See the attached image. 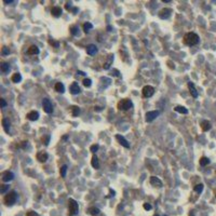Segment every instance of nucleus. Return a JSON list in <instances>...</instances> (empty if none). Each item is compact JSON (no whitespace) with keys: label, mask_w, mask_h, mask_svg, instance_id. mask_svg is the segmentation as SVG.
I'll use <instances>...</instances> for the list:
<instances>
[{"label":"nucleus","mask_w":216,"mask_h":216,"mask_svg":"<svg viewBox=\"0 0 216 216\" xmlns=\"http://www.w3.org/2000/svg\"><path fill=\"white\" fill-rule=\"evenodd\" d=\"M184 43L188 47H193L199 43V36L195 32H187L184 36Z\"/></svg>","instance_id":"f257e3e1"},{"label":"nucleus","mask_w":216,"mask_h":216,"mask_svg":"<svg viewBox=\"0 0 216 216\" xmlns=\"http://www.w3.org/2000/svg\"><path fill=\"white\" fill-rule=\"evenodd\" d=\"M79 211V205H78L77 201L74 199L68 200V215L69 216H75L78 214Z\"/></svg>","instance_id":"f03ea898"},{"label":"nucleus","mask_w":216,"mask_h":216,"mask_svg":"<svg viewBox=\"0 0 216 216\" xmlns=\"http://www.w3.org/2000/svg\"><path fill=\"white\" fill-rule=\"evenodd\" d=\"M16 200H17V192L14 191V190L9 192L8 195H6V197H4V203H6V205H8V206L13 205L14 203L16 202Z\"/></svg>","instance_id":"7ed1b4c3"},{"label":"nucleus","mask_w":216,"mask_h":216,"mask_svg":"<svg viewBox=\"0 0 216 216\" xmlns=\"http://www.w3.org/2000/svg\"><path fill=\"white\" fill-rule=\"evenodd\" d=\"M133 107V103L130 99L124 98L121 99L119 103H118V109L122 110V111H127V110H130Z\"/></svg>","instance_id":"20e7f679"},{"label":"nucleus","mask_w":216,"mask_h":216,"mask_svg":"<svg viewBox=\"0 0 216 216\" xmlns=\"http://www.w3.org/2000/svg\"><path fill=\"white\" fill-rule=\"evenodd\" d=\"M42 108H43L44 112H47V114H52L53 112V106H52V103L50 102L49 98L42 99Z\"/></svg>","instance_id":"39448f33"},{"label":"nucleus","mask_w":216,"mask_h":216,"mask_svg":"<svg viewBox=\"0 0 216 216\" xmlns=\"http://www.w3.org/2000/svg\"><path fill=\"white\" fill-rule=\"evenodd\" d=\"M143 96L146 97V98H148V97H151L152 95H154L155 93V88L151 87V85H145L144 88H143Z\"/></svg>","instance_id":"423d86ee"},{"label":"nucleus","mask_w":216,"mask_h":216,"mask_svg":"<svg viewBox=\"0 0 216 216\" xmlns=\"http://www.w3.org/2000/svg\"><path fill=\"white\" fill-rule=\"evenodd\" d=\"M160 115L159 110H154V111H148L146 112V116H145V119H146L147 122H152L154 120Z\"/></svg>","instance_id":"0eeeda50"},{"label":"nucleus","mask_w":216,"mask_h":216,"mask_svg":"<svg viewBox=\"0 0 216 216\" xmlns=\"http://www.w3.org/2000/svg\"><path fill=\"white\" fill-rule=\"evenodd\" d=\"M171 13H172V9H169V8H164L162 9L161 11L159 12V17L162 20H167L169 19L171 16Z\"/></svg>","instance_id":"6e6552de"},{"label":"nucleus","mask_w":216,"mask_h":216,"mask_svg":"<svg viewBox=\"0 0 216 216\" xmlns=\"http://www.w3.org/2000/svg\"><path fill=\"white\" fill-rule=\"evenodd\" d=\"M13 178H14V174L12 172H10V171H6V172L2 174V180H3L4 183L11 182Z\"/></svg>","instance_id":"1a4fd4ad"},{"label":"nucleus","mask_w":216,"mask_h":216,"mask_svg":"<svg viewBox=\"0 0 216 216\" xmlns=\"http://www.w3.org/2000/svg\"><path fill=\"white\" fill-rule=\"evenodd\" d=\"M116 138H117V140L120 143V144L122 145L123 147H125V148H130V144H129V142H128L127 139L124 138L122 135H120V134H117L116 135Z\"/></svg>","instance_id":"9d476101"},{"label":"nucleus","mask_w":216,"mask_h":216,"mask_svg":"<svg viewBox=\"0 0 216 216\" xmlns=\"http://www.w3.org/2000/svg\"><path fill=\"white\" fill-rule=\"evenodd\" d=\"M81 92V89H80L78 82H72L71 85H70V93L71 94H79Z\"/></svg>","instance_id":"9b49d317"},{"label":"nucleus","mask_w":216,"mask_h":216,"mask_svg":"<svg viewBox=\"0 0 216 216\" xmlns=\"http://www.w3.org/2000/svg\"><path fill=\"white\" fill-rule=\"evenodd\" d=\"M49 158V155L46 151H39L37 154V160H39L40 162H46Z\"/></svg>","instance_id":"f8f14e48"},{"label":"nucleus","mask_w":216,"mask_h":216,"mask_svg":"<svg viewBox=\"0 0 216 216\" xmlns=\"http://www.w3.org/2000/svg\"><path fill=\"white\" fill-rule=\"evenodd\" d=\"M27 119L30 120V121H36V120L39 119V112L35 111V110L28 112V114H27Z\"/></svg>","instance_id":"ddd939ff"},{"label":"nucleus","mask_w":216,"mask_h":216,"mask_svg":"<svg viewBox=\"0 0 216 216\" xmlns=\"http://www.w3.org/2000/svg\"><path fill=\"white\" fill-rule=\"evenodd\" d=\"M188 88H189L190 94L192 95V97H195V98H197V97H198V91H197V89H196L195 84H193L192 82H188Z\"/></svg>","instance_id":"4468645a"},{"label":"nucleus","mask_w":216,"mask_h":216,"mask_svg":"<svg viewBox=\"0 0 216 216\" xmlns=\"http://www.w3.org/2000/svg\"><path fill=\"white\" fill-rule=\"evenodd\" d=\"M87 53L89 55H94L97 53V47L95 44H89L87 47Z\"/></svg>","instance_id":"2eb2a0df"},{"label":"nucleus","mask_w":216,"mask_h":216,"mask_svg":"<svg viewBox=\"0 0 216 216\" xmlns=\"http://www.w3.org/2000/svg\"><path fill=\"white\" fill-rule=\"evenodd\" d=\"M150 184H151L152 186H157V187H159V188L162 187V182L158 177H156V176H151V177H150Z\"/></svg>","instance_id":"dca6fc26"},{"label":"nucleus","mask_w":216,"mask_h":216,"mask_svg":"<svg viewBox=\"0 0 216 216\" xmlns=\"http://www.w3.org/2000/svg\"><path fill=\"white\" fill-rule=\"evenodd\" d=\"M211 128H212V124H211V122L207 121V120H204V121L201 122V129H202L204 132L210 131Z\"/></svg>","instance_id":"f3484780"},{"label":"nucleus","mask_w":216,"mask_h":216,"mask_svg":"<svg viewBox=\"0 0 216 216\" xmlns=\"http://www.w3.org/2000/svg\"><path fill=\"white\" fill-rule=\"evenodd\" d=\"M51 14L57 19V17H59L62 15V9L59 8V7H54V8H52V10H51Z\"/></svg>","instance_id":"a211bd4d"},{"label":"nucleus","mask_w":216,"mask_h":216,"mask_svg":"<svg viewBox=\"0 0 216 216\" xmlns=\"http://www.w3.org/2000/svg\"><path fill=\"white\" fill-rule=\"evenodd\" d=\"M2 127H3V130H4L6 133L10 132V121H9V119H7V118H3V119H2Z\"/></svg>","instance_id":"6ab92c4d"},{"label":"nucleus","mask_w":216,"mask_h":216,"mask_svg":"<svg viewBox=\"0 0 216 216\" xmlns=\"http://www.w3.org/2000/svg\"><path fill=\"white\" fill-rule=\"evenodd\" d=\"M112 61H114V55H112V54H109V55H108L107 62L105 63L104 66H103V67H104V69H106V70L109 69V68H110V65L112 64Z\"/></svg>","instance_id":"aec40b11"},{"label":"nucleus","mask_w":216,"mask_h":216,"mask_svg":"<svg viewBox=\"0 0 216 216\" xmlns=\"http://www.w3.org/2000/svg\"><path fill=\"white\" fill-rule=\"evenodd\" d=\"M39 49H38V47H36V46H30L28 48V54L29 55H37V54H39Z\"/></svg>","instance_id":"412c9836"},{"label":"nucleus","mask_w":216,"mask_h":216,"mask_svg":"<svg viewBox=\"0 0 216 216\" xmlns=\"http://www.w3.org/2000/svg\"><path fill=\"white\" fill-rule=\"evenodd\" d=\"M0 68H1V71L4 72V74H8V72L10 71V69H11V67H10V65L8 64V63H1V65H0Z\"/></svg>","instance_id":"4be33fe9"},{"label":"nucleus","mask_w":216,"mask_h":216,"mask_svg":"<svg viewBox=\"0 0 216 216\" xmlns=\"http://www.w3.org/2000/svg\"><path fill=\"white\" fill-rule=\"evenodd\" d=\"M54 89H55V91L59 92V93H64L65 92V87L62 82H57V83L55 84Z\"/></svg>","instance_id":"5701e85b"},{"label":"nucleus","mask_w":216,"mask_h":216,"mask_svg":"<svg viewBox=\"0 0 216 216\" xmlns=\"http://www.w3.org/2000/svg\"><path fill=\"white\" fill-rule=\"evenodd\" d=\"M91 164L94 169H98L99 167V161H98V158L96 156H93L92 157V160H91Z\"/></svg>","instance_id":"b1692460"},{"label":"nucleus","mask_w":216,"mask_h":216,"mask_svg":"<svg viewBox=\"0 0 216 216\" xmlns=\"http://www.w3.org/2000/svg\"><path fill=\"white\" fill-rule=\"evenodd\" d=\"M174 110L176 112H179V114H184V115L188 114V109H187V108H185L184 106H176L174 108Z\"/></svg>","instance_id":"393cba45"},{"label":"nucleus","mask_w":216,"mask_h":216,"mask_svg":"<svg viewBox=\"0 0 216 216\" xmlns=\"http://www.w3.org/2000/svg\"><path fill=\"white\" fill-rule=\"evenodd\" d=\"M89 213L91 214L92 216H97L100 213V211H99V208H97V207H95V206H92V207H90L89 208Z\"/></svg>","instance_id":"a878e982"},{"label":"nucleus","mask_w":216,"mask_h":216,"mask_svg":"<svg viewBox=\"0 0 216 216\" xmlns=\"http://www.w3.org/2000/svg\"><path fill=\"white\" fill-rule=\"evenodd\" d=\"M11 79L14 83H17V82H21L22 76H21V74H19V72H15V74H13V76H12Z\"/></svg>","instance_id":"bb28decb"},{"label":"nucleus","mask_w":216,"mask_h":216,"mask_svg":"<svg viewBox=\"0 0 216 216\" xmlns=\"http://www.w3.org/2000/svg\"><path fill=\"white\" fill-rule=\"evenodd\" d=\"M92 28H93V25L90 23V22H87V23L83 24V30H84V32H89Z\"/></svg>","instance_id":"cd10ccee"},{"label":"nucleus","mask_w":216,"mask_h":216,"mask_svg":"<svg viewBox=\"0 0 216 216\" xmlns=\"http://www.w3.org/2000/svg\"><path fill=\"white\" fill-rule=\"evenodd\" d=\"M208 163H210V159L206 157H202L200 159V165L201 167H205V165H207Z\"/></svg>","instance_id":"c85d7f7f"},{"label":"nucleus","mask_w":216,"mask_h":216,"mask_svg":"<svg viewBox=\"0 0 216 216\" xmlns=\"http://www.w3.org/2000/svg\"><path fill=\"white\" fill-rule=\"evenodd\" d=\"M71 114L74 117H77L78 115L80 114V108L78 106H72L71 107Z\"/></svg>","instance_id":"c756f323"},{"label":"nucleus","mask_w":216,"mask_h":216,"mask_svg":"<svg viewBox=\"0 0 216 216\" xmlns=\"http://www.w3.org/2000/svg\"><path fill=\"white\" fill-rule=\"evenodd\" d=\"M203 184H198V185H196L195 186V188H193V190H195L196 192H198V193H201L202 192V190H203Z\"/></svg>","instance_id":"7c9ffc66"},{"label":"nucleus","mask_w":216,"mask_h":216,"mask_svg":"<svg viewBox=\"0 0 216 216\" xmlns=\"http://www.w3.org/2000/svg\"><path fill=\"white\" fill-rule=\"evenodd\" d=\"M70 32H71V35H74V36H77V35L79 34V28H78L77 26H71L70 27Z\"/></svg>","instance_id":"2f4dec72"},{"label":"nucleus","mask_w":216,"mask_h":216,"mask_svg":"<svg viewBox=\"0 0 216 216\" xmlns=\"http://www.w3.org/2000/svg\"><path fill=\"white\" fill-rule=\"evenodd\" d=\"M59 172H61V176L62 177H65L66 176V172H67V165L64 164L63 167H61V170H59Z\"/></svg>","instance_id":"473e14b6"},{"label":"nucleus","mask_w":216,"mask_h":216,"mask_svg":"<svg viewBox=\"0 0 216 216\" xmlns=\"http://www.w3.org/2000/svg\"><path fill=\"white\" fill-rule=\"evenodd\" d=\"M83 85L85 88H90V87H91V85H92L91 79H88V78H87V79H84L83 80Z\"/></svg>","instance_id":"72a5a7b5"},{"label":"nucleus","mask_w":216,"mask_h":216,"mask_svg":"<svg viewBox=\"0 0 216 216\" xmlns=\"http://www.w3.org/2000/svg\"><path fill=\"white\" fill-rule=\"evenodd\" d=\"M50 138H51V136H50V135H47L46 137H42V142L44 143V145H46V146H48V145H49Z\"/></svg>","instance_id":"f704fd0d"},{"label":"nucleus","mask_w":216,"mask_h":216,"mask_svg":"<svg viewBox=\"0 0 216 216\" xmlns=\"http://www.w3.org/2000/svg\"><path fill=\"white\" fill-rule=\"evenodd\" d=\"M7 190H9V185H2L1 189H0V192L1 193H6Z\"/></svg>","instance_id":"c9c22d12"},{"label":"nucleus","mask_w":216,"mask_h":216,"mask_svg":"<svg viewBox=\"0 0 216 216\" xmlns=\"http://www.w3.org/2000/svg\"><path fill=\"white\" fill-rule=\"evenodd\" d=\"M98 147H99V146H98L97 144H96V145H92L91 148H90V150H91L92 152H94V154H95V152H96L97 150H98Z\"/></svg>","instance_id":"e433bc0d"},{"label":"nucleus","mask_w":216,"mask_h":216,"mask_svg":"<svg viewBox=\"0 0 216 216\" xmlns=\"http://www.w3.org/2000/svg\"><path fill=\"white\" fill-rule=\"evenodd\" d=\"M9 53H10L9 48H7V47H3V48H2V55H8Z\"/></svg>","instance_id":"4c0bfd02"},{"label":"nucleus","mask_w":216,"mask_h":216,"mask_svg":"<svg viewBox=\"0 0 216 216\" xmlns=\"http://www.w3.org/2000/svg\"><path fill=\"white\" fill-rule=\"evenodd\" d=\"M0 104H1V108H6L7 107V102L3 98L0 99Z\"/></svg>","instance_id":"58836bf2"},{"label":"nucleus","mask_w":216,"mask_h":216,"mask_svg":"<svg viewBox=\"0 0 216 216\" xmlns=\"http://www.w3.org/2000/svg\"><path fill=\"white\" fill-rule=\"evenodd\" d=\"M144 208H145V210H147V211H149V210H151V208H152V206L149 204V203H145V204H144Z\"/></svg>","instance_id":"ea45409f"},{"label":"nucleus","mask_w":216,"mask_h":216,"mask_svg":"<svg viewBox=\"0 0 216 216\" xmlns=\"http://www.w3.org/2000/svg\"><path fill=\"white\" fill-rule=\"evenodd\" d=\"M112 72H114V74H112V76H115V77H119V76H120V72H119V70L114 69V70H112Z\"/></svg>","instance_id":"a19ab883"},{"label":"nucleus","mask_w":216,"mask_h":216,"mask_svg":"<svg viewBox=\"0 0 216 216\" xmlns=\"http://www.w3.org/2000/svg\"><path fill=\"white\" fill-rule=\"evenodd\" d=\"M50 43L53 44V46H54L55 48H59V42H55V41H53V40H50Z\"/></svg>","instance_id":"79ce46f5"},{"label":"nucleus","mask_w":216,"mask_h":216,"mask_svg":"<svg viewBox=\"0 0 216 216\" xmlns=\"http://www.w3.org/2000/svg\"><path fill=\"white\" fill-rule=\"evenodd\" d=\"M4 3H15V1L14 0H3Z\"/></svg>","instance_id":"37998d69"},{"label":"nucleus","mask_w":216,"mask_h":216,"mask_svg":"<svg viewBox=\"0 0 216 216\" xmlns=\"http://www.w3.org/2000/svg\"><path fill=\"white\" fill-rule=\"evenodd\" d=\"M65 8H66L67 10H69L70 8H71V2H67L66 6H65Z\"/></svg>","instance_id":"c03bdc74"},{"label":"nucleus","mask_w":216,"mask_h":216,"mask_svg":"<svg viewBox=\"0 0 216 216\" xmlns=\"http://www.w3.org/2000/svg\"><path fill=\"white\" fill-rule=\"evenodd\" d=\"M115 193H116V192H115L114 190H111V189H110V195L108 196V197H111V196H112V197H114V196H115Z\"/></svg>","instance_id":"a18cd8bd"},{"label":"nucleus","mask_w":216,"mask_h":216,"mask_svg":"<svg viewBox=\"0 0 216 216\" xmlns=\"http://www.w3.org/2000/svg\"><path fill=\"white\" fill-rule=\"evenodd\" d=\"M189 216H196L195 215V211H190V212H189Z\"/></svg>","instance_id":"49530a36"},{"label":"nucleus","mask_w":216,"mask_h":216,"mask_svg":"<svg viewBox=\"0 0 216 216\" xmlns=\"http://www.w3.org/2000/svg\"><path fill=\"white\" fill-rule=\"evenodd\" d=\"M77 74H79V75H81V76H84V75H85V74H84V72H83V71H80V70H78V71H77Z\"/></svg>","instance_id":"de8ad7c7"},{"label":"nucleus","mask_w":216,"mask_h":216,"mask_svg":"<svg viewBox=\"0 0 216 216\" xmlns=\"http://www.w3.org/2000/svg\"><path fill=\"white\" fill-rule=\"evenodd\" d=\"M95 110H97V111H100V110H102V108L98 107V106H96V107H95Z\"/></svg>","instance_id":"09e8293b"},{"label":"nucleus","mask_w":216,"mask_h":216,"mask_svg":"<svg viewBox=\"0 0 216 216\" xmlns=\"http://www.w3.org/2000/svg\"><path fill=\"white\" fill-rule=\"evenodd\" d=\"M163 2H167V3H169V2H171V0H163Z\"/></svg>","instance_id":"8fccbe9b"},{"label":"nucleus","mask_w":216,"mask_h":216,"mask_svg":"<svg viewBox=\"0 0 216 216\" xmlns=\"http://www.w3.org/2000/svg\"><path fill=\"white\" fill-rule=\"evenodd\" d=\"M155 216H159V215H155Z\"/></svg>","instance_id":"3c124183"}]
</instances>
